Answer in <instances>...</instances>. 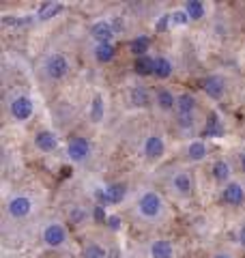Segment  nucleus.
<instances>
[{"label":"nucleus","mask_w":245,"mask_h":258,"mask_svg":"<svg viewBox=\"0 0 245 258\" xmlns=\"http://www.w3.org/2000/svg\"><path fill=\"white\" fill-rule=\"evenodd\" d=\"M116 28L110 20H97L91 24V39L95 43H114Z\"/></svg>","instance_id":"13"},{"label":"nucleus","mask_w":245,"mask_h":258,"mask_svg":"<svg viewBox=\"0 0 245 258\" xmlns=\"http://www.w3.org/2000/svg\"><path fill=\"white\" fill-rule=\"evenodd\" d=\"M125 194H127L125 183H110L101 189L99 198H101L103 205H118V203L125 200Z\"/></svg>","instance_id":"18"},{"label":"nucleus","mask_w":245,"mask_h":258,"mask_svg":"<svg viewBox=\"0 0 245 258\" xmlns=\"http://www.w3.org/2000/svg\"><path fill=\"white\" fill-rule=\"evenodd\" d=\"M134 71L140 78H149L155 74V56L151 54H144V56H138L136 62H134Z\"/></svg>","instance_id":"23"},{"label":"nucleus","mask_w":245,"mask_h":258,"mask_svg":"<svg viewBox=\"0 0 245 258\" xmlns=\"http://www.w3.org/2000/svg\"><path fill=\"white\" fill-rule=\"evenodd\" d=\"M146 254L149 258H176V245L166 237H157L149 243Z\"/></svg>","instance_id":"14"},{"label":"nucleus","mask_w":245,"mask_h":258,"mask_svg":"<svg viewBox=\"0 0 245 258\" xmlns=\"http://www.w3.org/2000/svg\"><path fill=\"white\" fill-rule=\"evenodd\" d=\"M168 189L178 200L192 198L194 196V176H192V172L190 170H183V168L174 170L172 174L168 176Z\"/></svg>","instance_id":"7"},{"label":"nucleus","mask_w":245,"mask_h":258,"mask_svg":"<svg viewBox=\"0 0 245 258\" xmlns=\"http://www.w3.org/2000/svg\"><path fill=\"white\" fill-rule=\"evenodd\" d=\"M202 93L211 101H222L228 93V80L222 74H209L202 80Z\"/></svg>","instance_id":"11"},{"label":"nucleus","mask_w":245,"mask_h":258,"mask_svg":"<svg viewBox=\"0 0 245 258\" xmlns=\"http://www.w3.org/2000/svg\"><path fill=\"white\" fill-rule=\"evenodd\" d=\"M39 71H41V76H43L45 82L58 84L71 76V60L65 52H58V50L47 52L43 58H41Z\"/></svg>","instance_id":"2"},{"label":"nucleus","mask_w":245,"mask_h":258,"mask_svg":"<svg viewBox=\"0 0 245 258\" xmlns=\"http://www.w3.org/2000/svg\"><path fill=\"white\" fill-rule=\"evenodd\" d=\"M181 9L187 13L190 22H200L204 15H207V5H204L202 0H185Z\"/></svg>","instance_id":"21"},{"label":"nucleus","mask_w":245,"mask_h":258,"mask_svg":"<svg viewBox=\"0 0 245 258\" xmlns=\"http://www.w3.org/2000/svg\"><path fill=\"white\" fill-rule=\"evenodd\" d=\"M174 123L185 134H192L198 125V99L192 93H178L174 106Z\"/></svg>","instance_id":"3"},{"label":"nucleus","mask_w":245,"mask_h":258,"mask_svg":"<svg viewBox=\"0 0 245 258\" xmlns=\"http://www.w3.org/2000/svg\"><path fill=\"white\" fill-rule=\"evenodd\" d=\"M39 239H41V243H43V247L60 252V249L69 245V230H67V226H65V222L52 217V220H45L41 224Z\"/></svg>","instance_id":"4"},{"label":"nucleus","mask_w":245,"mask_h":258,"mask_svg":"<svg viewBox=\"0 0 245 258\" xmlns=\"http://www.w3.org/2000/svg\"><path fill=\"white\" fill-rule=\"evenodd\" d=\"M35 198L28 191H15L5 203V217L7 222H26L35 213Z\"/></svg>","instance_id":"5"},{"label":"nucleus","mask_w":245,"mask_h":258,"mask_svg":"<svg viewBox=\"0 0 245 258\" xmlns=\"http://www.w3.org/2000/svg\"><path fill=\"white\" fill-rule=\"evenodd\" d=\"M211 176L217 181V183H230L232 181V166H230V161H226V159H215L213 161V166H211Z\"/></svg>","instance_id":"20"},{"label":"nucleus","mask_w":245,"mask_h":258,"mask_svg":"<svg viewBox=\"0 0 245 258\" xmlns=\"http://www.w3.org/2000/svg\"><path fill=\"white\" fill-rule=\"evenodd\" d=\"M149 47H151V39L144 37V35L132 39V43H129V50H132V54L136 56V58H138V56L149 54Z\"/></svg>","instance_id":"27"},{"label":"nucleus","mask_w":245,"mask_h":258,"mask_svg":"<svg viewBox=\"0 0 245 258\" xmlns=\"http://www.w3.org/2000/svg\"><path fill=\"white\" fill-rule=\"evenodd\" d=\"M93 155V142L86 138V136H71L67 140V159L71 164H86Z\"/></svg>","instance_id":"8"},{"label":"nucleus","mask_w":245,"mask_h":258,"mask_svg":"<svg viewBox=\"0 0 245 258\" xmlns=\"http://www.w3.org/2000/svg\"><path fill=\"white\" fill-rule=\"evenodd\" d=\"M88 118L93 120V123H101L105 118V99L97 93L91 101V108H88Z\"/></svg>","instance_id":"24"},{"label":"nucleus","mask_w":245,"mask_h":258,"mask_svg":"<svg viewBox=\"0 0 245 258\" xmlns=\"http://www.w3.org/2000/svg\"><path fill=\"white\" fill-rule=\"evenodd\" d=\"M82 258H108V247L99 241H86L82 247Z\"/></svg>","instance_id":"25"},{"label":"nucleus","mask_w":245,"mask_h":258,"mask_svg":"<svg viewBox=\"0 0 245 258\" xmlns=\"http://www.w3.org/2000/svg\"><path fill=\"white\" fill-rule=\"evenodd\" d=\"M222 200L228 207H241L245 203V185L241 181H230L222 187Z\"/></svg>","instance_id":"15"},{"label":"nucleus","mask_w":245,"mask_h":258,"mask_svg":"<svg viewBox=\"0 0 245 258\" xmlns=\"http://www.w3.org/2000/svg\"><path fill=\"white\" fill-rule=\"evenodd\" d=\"M174 76V60L170 58V56L166 54H157L155 56V74L153 78H157V80H168V78H172Z\"/></svg>","instance_id":"19"},{"label":"nucleus","mask_w":245,"mask_h":258,"mask_svg":"<svg viewBox=\"0 0 245 258\" xmlns=\"http://www.w3.org/2000/svg\"><path fill=\"white\" fill-rule=\"evenodd\" d=\"M236 241H239V245L245 249V224H241L239 228H236Z\"/></svg>","instance_id":"29"},{"label":"nucleus","mask_w":245,"mask_h":258,"mask_svg":"<svg viewBox=\"0 0 245 258\" xmlns=\"http://www.w3.org/2000/svg\"><path fill=\"white\" fill-rule=\"evenodd\" d=\"M176 95L178 93H174L170 86H159L157 91H155V103H153V106L157 108L159 112H163V114H170V112L174 114Z\"/></svg>","instance_id":"16"},{"label":"nucleus","mask_w":245,"mask_h":258,"mask_svg":"<svg viewBox=\"0 0 245 258\" xmlns=\"http://www.w3.org/2000/svg\"><path fill=\"white\" fill-rule=\"evenodd\" d=\"M35 99L26 93H13L7 97V114L13 123H28L35 116Z\"/></svg>","instance_id":"6"},{"label":"nucleus","mask_w":245,"mask_h":258,"mask_svg":"<svg viewBox=\"0 0 245 258\" xmlns=\"http://www.w3.org/2000/svg\"><path fill=\"white\" fill-rule=\"evenodd\" d=\"M134 213L144 224H157L168 213V205L163 194L153 187H142L134 198Z\"/></svg>","instance_id":"1"},{"label":"nucleus","mask_w":245,"mask_h":258,"mask_svg":"<svg viewBox=\"0 0 245 258\" xmlns=\"http://www.w3.org/2000/svg\"><path fill=\"white\" fill-rule=\"evenodd\" d=\"M129 103L134 108H151L155 103V93L151 91L149 86L144 84H138V86H132L129 88Z\"/></svg>","instance_id":"17"},{"label":"nucleus","mask_w":245,"mask_h":258,"mask_svg":"<svg viewBox=\"0 0 245 258\" xmlns=\"http://www.w3.org/2000/svg\"><path fill=\"white\" fill-rule=\"evenodd\" d=\"M170 24L172 26H185V24H190V18H187V13L183 9H176L170 13Z\"/></svg>","instance_id":"28"},{"label":"nucleus","mask_w":245,"mask_h":258,"mask_svg":"<svg viewBox=\"0 0 245 258\" xmlns=\"http://www.w3.org/2000/svg\"><path fill=\"white\" fill-rule=\"evenodd\" d=\"M183 157H185V161H190V164H202V161L209 157V144L202 138H192L185 144Z\"/></svg>","instance_id":"12"},{"label":"nucleus","mask_w":245,"mask_h":258,"mask_svg":"<svg viewBox=\"0 0 245 258\" xmlns=\"http://www.w3.org/2000/svg\"><path fill=\"white\" fill-rule=\"evenodd\" d=\"M166 138H163L161 132H149L142 140V157L146 161H159L166 155Z\"/></svg>","instance_id":"9"},{"label":"nucleus","mask_w":245,"mask_h":258,"mask_svg":"<svg viewBox=\"0 0 245 258\" xmlns=\"http://www.w3.org/2000/svg\"><path fill=\"white\" fill-rule=\"evenodd\" d=\"M211 258H234V254L232 252H226V249H219V252H215Z\"/></svg>","instance_id":"30"},{"label":"nucleus","mask_w":245,"mask_h":258,"mask_svg":"<svg viewBox=\"0 0 245 258\" xmlns=\"http://www.w3.org/2000/svg\"><path fill=\"white\" fill-rule=\"evenodd\" d=\"M63 11V3H41L39 9H37V20L39 22H47L56 18Z\"/></svg>","instance_id":"26"},{"label":"nucleus","mask_w":245,"mask_h":258,"mask_svg":"<svg viewBox=\"0 0 245 258\" xmlns=\"http://www.w3.org/2000/svg\"><path fill=\"white\" fill-rule=\"evenodd\" d=\"M93 56L99 64H108L114 60V56H116V47H114V43H95Z\"/></svg>","instance_id":"22"},{"label":"nucleus","mask_w":245,"mask_h":258,"mask_svg":"<svg viewBox=\"0 0 245 258\" xmlns=\"http://www.w3.org/2000/svg\"><path fill=\"white\" fill-rule=\"evenodd\" d=\"M239 166H241V172L245 174V151H243L241 155H239Z\"/></svg>","instance_id":"31"},{"label":"nucleus","mask_w":245,"mask_h":258,"mask_svg":"<svg viewBox=\"0 0 245 258\" xmlns=\"http://www.w3.org/2000/svg\"><path fill=\"white\" fill-rule=\"evenodd\" d=\"M32 147H35L39 153H43V155H52L60 149V136L54 132V129H37L35 136H32Z\"/></svg>","instance_id":"10"}]
</instances>
